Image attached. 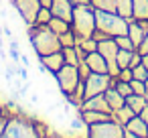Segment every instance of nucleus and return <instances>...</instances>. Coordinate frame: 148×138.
<instances>
[{
  "instance_id": "aec40b11",
  "label": "nucleus",
  "mask_w": 148,
  "mask_h": 138,
  "mask_svg": "<svg viewBox=\"0 0 148 138\" xmlns=\"http://www.w3.org/2000/svg\"><path fill=\"white\" fill-rule=\"evenodd\" d=\"M49 27H51V31H53V33H57V35H63L65 31H69V29H71V23H69V21H65V19L53 16V19L49 21Z\"/></svg>"
},
{
  "instance_id": "1a4fd4ad",
  "label": "nucleus",
  "mask_w": 148,
  "mask_h": 138,
  "mask_svg": "<svg viewBox=\"0 0 148 138\" xmlns=\"http://www.w3.org/2000/svg\"><path fill=\"white\" fill-rule=\"evenodd\" d=\"M148 33V21H136V19H130L128 23V37L132 39V43L136 45V49L140 47V43L144 41Z\"/></svg>"
},
{
  "instance_id": "20e7f679",
  "label": "nucleus",
  "mask_w": 148,
  "mask_h": 138,
  "mask_svg": "<svg viewBox=\"0 0 148 138\" xmlns=\"http://www.w3.org/2000/svg\"><path fill=\"white\" fill-rule=\"evenodd\" d=\"M128 19H124L118 12H106V10H95V29L108 33L110 37L118 35H128Z\"/></svg>"
},
{
  "instance_id": "4468645a",
  "label": "nucleus",
  "mask_w": 148,
  "mask_h": 138,
  "mask_svg": "<svg viewBox=\"0 0 148 138\" xmlns=\"http://www.w3.org/2000/svg\"><path fill=\"white\" fill-rule=\"evenodd\" d=\"M85 110H97V112H106V114H112V108L106 100V93H97L93 97H87L85 104H83Z\"/></svg>"
},
{
  "instance_id": "a19ab883",
  "label": "nucleus",
  "mask_w": 148,
  "mask_h": 138,
  "mask_svg": "<svg viewBox=\"0 0 148 138\" xmlns=\"http://www.w3.org/2000/svg\"><path fill=\"white\" fill-rule=\"evenodd\" d=\"M142 65L148 69V53H144V55H142Z\"/></svg>"
},
{
  "instance_id": "473e14b6",
  "label": "nucleus",
  "mask_w": 148,
  "mask_h": 138,
  "mask_svg": "<svg viewBox=\"0 0 148 138\" xmlns=\"http://www.w3.org/2000/svg\"><path fill=\"white\" fill-rule=\"evenodd\" d=\"M118 77H120L122 81H132V79H134V69H132V67H124V69H120Z\"/></svg>"
},
{
  "instance_id": "9d476101",
  "label": "nucleus",
  "mask_w": 148,
  "mask_h": 138,
  "mask_svg": "<svg viewBox=\"0 0 148 138\" xmlns=\"http://www.w3.org/2000/svg\"><path fill=\"white\" fill-rule=\"evenodd\" d=\"M73 8H75V4L71 2V0H53V2H51V12H53V16L65 19V21H69V23H71V19H73Z\"/></svg>"
},
{
  "instance_id": "c756f323",
  "label": "nucleus",
  "mask_w": 148,
  "mask_h": 138,
  "mask_svg": "<svg viewBox=\"0 0 148 138\" xmlns=\"http://www.w3.org/2000/svg\"><path fill=\"white\" fill-rule=\"evenodd\" d=\"M116 89H118L124 97H128V95H132V93H134V91H132V83H130V81H122V79L118 81Z\"/></svg>"
},
{
  "instance_id": "a211bd4d",
  "label": "nucleus",
  "mask_w": 148,
  "mask_h": 138,
  "mask_svg": "<svg viewBox=\"0 0 148 138\" xmlns=\"http://www.w3.org/2000/svg\"><path fill=\"white\" fill-rule=\"evenodd\" d=\"M132 19L148 21V0H134V4H132Z\"/></svg>"
},
{
  "instance_id": "bb28decb",
  "label": "nucleus",
  "mask_w": 148,
  "mask_h": 138,
  "mask_svg": "<svg viewBox=\"0 0 148 138\" xmlns=\"http://www.w3.org/2000/svg\"><path fill=\"white\" fill-rule=\"evenodd\" d=\"M53 19V12H51V6H41L37 19H35V25H49V21Z\"/></svg>"
},
{
  "instance_id": "2f4dec72",
  "label": "nucleus",
  "mask_w": 148,
  "mask_h": 138,
  "mask_svg": "<svg viewBox=\"0 0 148 138\" xmlns=\"http://www.w3.org/2000/svg\"><path fill=\"white\" fill-rule=\"evenodd\" d=\"M134 77H136V79H140V81H146V79H148V69H146L142 63H140V65H136V67H134Z\"/></svg>"
},
{
  "instance_id": "412c9836",
  "label": "nucleus",
  "mask_w": 148,
  "mask_h": 138,
  "mask_svg": "<svg viewBox=\"0 0 148 138\" xmlns=\"http://www.w3.org/2000/svg\"><path fill=\"white\" fill-rule=\"evenodd\" d=\"M132 4H134V0H116V12L130 21L132 19Z\"/></svg>"
},
{
  "instance_id": "f8f14e48",
  "label": "nucleus",
  "mask_w": 148,
  "mask_h": 138,
  "mask_svg": "<svg viewBox=\"0 0 148 138\" xmlns=\"http://www.w3.org/2000/svg\"><path fill=\"white\" fill-rule=\"evenodd\" d=\"M97 51L106 57V61H108V63H118V61H116V57H118L120 47H118V43H116V39H114V37L99 41V43H97Z\"/></svg>"
},
{
  "instance_id": "7c9ffc66",
  "label": "nucleus",
  "mask_w": 148,
  "mask_h": 138,
  "mask_svg": "<svg viewBox=\"0 0 148 138\" xmlns=\"http://www.w3.org/2000/svg\"><path fill=\"white\" fill-rule=\"evenodd\" d=\"M130 83H132V91H134V93H138V95H146V85H144V81H140V79L134 77Z\"/></svg>"
},
{
  "instance_id": "f704fd0d",
  "label": "nucleus",
  "mask_w": 148,
  "mask_h": 138,
  "mask_svg": "<svg viewBox=\"0 0 148 138\" xmlns=\"http://www.w3.org/2000/svg\"><path fill=\"white\" fill-rule=\"evenodd\" d=\"M77 69H79V77H81L83 81H85V79L89 77V73H91V69H89V65L85 63V59H83V61L77 65Z\"/></svg>"
},
{
  "instance_id": "58836bf2",
  "label": "nucleus",
  "mask_w": 148,
  "mask_h": 138,
  "mask_svg": "<svg viewBox=\"0 0 148 138\" xmlns=\"http://www.w3.org/2000/svg\"><path fill=\"white\" fill-rule=\"evenodd\" d=\"M138 116H140V118H142V120H144V122L148 124V104H146V106H144V108L140 110V114H138Z\"/></svg>"
},
{
  "instance_id": "4be33fe9",
  "label": "nucleus",
  "mask_w": 148,
  "mask_h": 138,
  "mask_svg": "<svg viewBox=\"0 0 148 138\" xmlns=\"http://www.w3.org/2000/svg\"><path fill=\"white\" fill-rule=\"evenodd\" d=\"M63 51V55H65V63L67 65H79L83 59L79 57V53H77V47H63L61 49Z\"/></svg>"
},
{
  "instance_id": "5701e85b",
  "label": "nucleus",
  "mask_w": 148,
  "mask_h": 138,
  "mask_svg": "<svg viewBox=\"0 0 148 138\" xmlns=\"http://www.w3.org/2000/svg\"><path fill=\"white\" fill-rule=\"evenodd\" d=\"M126 104L136 112V114H140V110L146 106V95H138V93H132V95H128L126 97Z\"/></svg>"
},
{
  "instance_id": "72a5a7b5",
  "label": "nucleus",
  "mask_w": 148,
  "mask_h": 138,
  "mask_svg": "<svg viewBox=\"0 0 148 138\" xmlns=\"http://www.w3.org/2000/svg\"><path fill=\"white\" fill-rule=\"evenodd\" d=\"M8 57H10V61H14V63H21V53H18V47L16 45H8Z\"/></svg>"
},
{
  "instance_id": "a878e982",
  "label": "nucleus",
  "mask_w": 148,
  "mask_h": 138,
  "mask_svg": "<svg viewBox=\"0 0 148 138\" xmlns=\"http://www.w3.org/2000/svg\"><path fill=\"white\" fill-rule=\"evenodd\" d=\"M132 55H134V51H128V49H120V51H118V57H116V61H118L120 69H124V67H130Z\"/></svg>"
},
{
  "instance_id": "f3484780",
  "label": "nucleus",
  "mask_w": 148,
  "mask_h": 138,
  "mask_svg": "<svg viewBox=\"0 0 148 138\" xmlns=\"http://www.w3.org/2000/svg\"><path fill=\"white\" fill-rule=\"evenodd\" d=\"M103 93H106V100H108V104H110L112 112H116V110H120L122 106H126V97H124L116 87H108Z\"/></svg>"
},
{
  "instance_id": "f257e3e1",
  "label": "nucleus",
  "mask_w": 148,
  "mask_h": 138,
  "mask_svg": "<svg viewBox=\"0 0 148 138\" xmlns=\"http://www.w3.org/2000/svg\"><path fill=\"white\" fill-rule=\"evenodd\" d=\"M27 37L31 41L33 51L37 53V57L61 51V43H59V35L51 31L49 25H29L27 27Z\"/></svg>"
},
{
  "instance_id": "6ab92c4d",
  "label": "nucleus",
  "mask_w": 148,
  "mask_h": 138,
  "mask_svg": "<svg viewBox=\"0 0 148 138\" xmlns=\"http://www.w3.org/2000/svg\"><path fill=\"white\" fill-rule=\"evenodd\" d=\"M112 116H114V120H116V122H120L122 126H126V124H128V122H130V120L136 116V112H134V110H132V108L126 104V106H122L120 110L112 112Z\"/></svg>"
},
{
  "instance_id": "6e6552de",
  "label": "nucleus",
  "mask_w": 148,
  "mask_h": 138,
  "mask_svg": "<svg viewBox=\"0 0 148 138\" xmlns=\"http://www.w3.org/2000/svg\"><path fill=\"white\" fill-rule=\"evenodd\" d=\"M110 87V73H95L91 71L89 77L85 79V100L93 97L97 93H103Z\"/></svg>"
},
{
  "instance_id": "b1692460",
  "label": "nucleus",
  "mask_w": 148,
  "mask_h": 138,
  "mask_svg": "<svg viewBox=\"0 0 148 138\" xmlns=\"http://www.w3.org/2000/svg\"><path fill=\"white\" fill-rule=\"evenodd\" d=\"M89 4H91L95 10L116 12V0H89Z\"/></svg>"
},
{
  "instance_id": "2eb2a0df",
  "label": "nucleus",
  "mask_w": 148,
  "mask_h": 138,
  "mask_svg": "<svg viewBox=\"0 0 148 138\" xmlns=\"http://www.w3.org/2000/svg\"><path fill=\"white\" fill-rule=\"evenodd\" d=\"M65 100H67V104L73 106L75 110H77V108H83V104H85V81L81 79V81L77 83V87H75Z\"/></svg>"
},
{
  "instance_id": "4c0bfd02",
  "label": "nucleus",
  "mask_w": 148,
  "mask_h": 138,
  "mask_svg": "<svg viewBox=\"0 0 148 138\" xmlns=\"http://www.w3.org/2000/svg\"><path fill=\"white\" fill-rule=\"evenodd\" d=\"M6 124H8V116H0V138H4Z\"/></svg>"
},
{
  "instance_id": "ea45409f",
  "label": "nucleus",
  "mask_w": 148,
  "mask_h": 138,
  "mask_svg": "<svg viewBox=\"0 0 148 138\" xmlns=\"http://www.w3.org/2000/svg\"><path fill=\"white\" fill-rule=\"evenodd\" d=\"M4 35L12 39V31H10V27H8V25H4Z\"/></svg>"
},
{
  "instance_id": "39448f33",
  "label": "nucleus",
  "mask_w": 148,
  "mask_h": 138,
  "mask_svg": "<svg viewBox=\"0 0 148 138\" xmlns=\"http://www.w3.org/2000/svg\"><path fill=\"white\" fill-rule=\"evenodd\" d=\"M87 136L89 138H124V126L116 122L112 116L108 120L87 126Z\"/></svg>"
},
{
  "instance_id": "79ce46f5",
  "label": "nucleus",
  "mask_w": 148,
  "mask_h": 138,
  "mask_svg": "<svg viewBox=\"0 0 148 138\" xmlns=\"http://www.w3.org/2000/svg\"><path fill=\"white\" fill-rule=\"evenodd\" d=\"M71 2L77 6V4H89V0H71Z\"/></svg>"
},
{
  "instance_id": "dca6fc26",
  "label": "nucleus",
  "mask_w": 148,
  "mask_h": 138,
  "mask_svg": "<svg viewBox=\"0 0 148 138\" xmlns=\"http://www.w3.org/2000/svg\"><path fill=\"white\" fill-rule=\"evenodd\" d=\"M124 128H128L136 138H148V124H146L138 114H136V116H134V118H132Z\"/></svg>"
},
{
  "instance_id": "49530a36",
  "label": "nucleus",
  "mask_w": 148,
  "mask_h": 138,
  "mask_svg": "<svg viewBox=\"0 0 148 138\" xmlns=\"http://www.w3.org/2000/svg\"><path fill=\"white\" fill-rule=\"evenodd\" d=\"M0 35H2V29H0Z\"/></svg>"
},
{
  "instance_id": "9b49d317",
  "label": "nucleus",
  "mask_w": 148,
  "mask_h": 138,
  "mask_svg": "<svg viewBox=\"0 0 148 138\" xmlns=\"http://www.w3.org/2000/svg\"><path fill=\"white\" fill-rule=\"evenodd\" d=\"M39 61L47 67V71L49 73H57L63 65H65V55H63V51H55V53H49V55H43V57H39Z\"/></svg>"
},
{
  "instance_id": "a18cd8bd",
  "label": "nucleus",
  "mask_w": 148,
  "mask_h": 138,
  "mask_svg": "<svg viewBox=\"0 0 148 138\" xmlns=\"http://www.w3.org/2000/svg\"><path fill=\"white\" fill-rule=\"evenodd\" d=\"M146 104H148V95H146Z\"/></svg>"
},
{
  "instance_id": "7ed1b4c3",
  "label": "nucleus",
  "mask_w": 148,
  "mask_h": 138,
  "mask_svg": "<svg viewBox=\"0 0 148 138\" xmlns=\"http://www.w3.org/2000/svg\"><path fill=\"white\" fill-rule=\"evenodd\" d=\"M4 138H37L33 116H29L27 112H18L10 116L4 130Z\"/></svg>"
},
{
  "instance_id": "393cba45",
  "label": "nucleus",
  "mask_w": 148,
  "mask_h": 138,
  "mask_svg": "<svg viewBox=\"0 0 148 138\" xmlns=\"http://www.w3.org/2000/svg\"><path fill=\"white\" fill-rule=\"evenodd\" d=\"M59 43H61V47H75L77 45V35L73 33V29H69L63 35H59Z\"/></svg>"
},
{
  "instance_id": "cd10ccee",
  "label": "nucleus",
  "mask_w": 148,
  "mask_h": 138,
  "mask_svg": "<svg viewBox=\"0 0 148 138\" xmlns=\"http://www.w3.org/2000/svg\"><path fill=\"white\" fill-rule=\"evenodd\" d=\"M33 122H35V130H37V138H45V136H51V130H49V126L43 122V120H39V118H35L33 116Z\"/></svg>"
},
{
  "instance_id": "f03ea898",
  "label": "nucleus",
  "mask_w": 148,
  "mask_h": 138,
  "mask_svg": "<svg viewBox=\"0 0 148 138\" xmlns=\"http://www.w3.org/2000/svg\"><path fill=\"white\" fill-rule=\"evenodd\" d=\"M71 29L77 35V39H87L95 31V8L91 4H77L73 8Z\"/></svg>"
},
{
  "instance_id": "0eeeda50",
  "label": "nucleus",
  "mask_w": 148,
  "mask_h": 138,
  "mask_svg": "<svg viewBox=\"0 0 148 138\" xmlns=\"http://www.w3.org/2000/svg\"><path fill=\"white\" fill-rule=\"evenodd\" d=\"M41 0H14L12 8L16 10V14L23 19V23L29 27V25H35V19L41 10Z\"/></svg>"
},
{
  "instance_id": "e433bc0d",
  "label": "nucleus",
  "mask_w": 148,
  "mask_h": 138,
  "mask_svg": "<svg viewBox=\"0 0 148 138\" xmlns=\"http://www.w3.org/2000/svg\"><path fill=\"white\" fill-rule=\"evenodd\" d=\"M136 51H138L140 55H144V53H148V33H146V37H144V41L140 43V47H138Z\"/></svg>"
},
{
  "instance_id": "37998d69",
  "label": "nucleus",
  "mask_w": 148,
  "mask_h": 138,
  "mask_svg": "<svg viewBox=\"0 0 148 138\" xmlns=\"http://www.w3.org/2000/svg\"><path fill=\"white\" fill-rule=\"evenodd\" d=\"M0 116H4V104L0 102Z\"/></svg>"
},
{
  "instance_id": "c85d7f7f",
  "label": "nucleus",
  "mask_w": 148,
  "mask_h": 138,
  "mask_svg": "<svg viewBox=\"0 0 148 138\" xmlns=\"http://www.w3.org/2000/svg\"><path fill=\"white\" fill-rule=\"evenodd\" d=\"M114 39H116V43H118V47H120V49L136 51V45L132 43V39H130L128 35H118V37H114Z\"/></svg>"
},
{
  "instance_id": "c03bdc74",
  "label": "nucleus",
  "mask_w": 148,
  "mask_h": 138,
  "mask_svg": "<svg viewBox=\"0 0 148 138\" xmlns=\"http://www.w3.org/2000/svg\"><path fill=\"white\" fill-rule=\"evenodd\" d=\"M144 85H146V95H148V79L144 81Z\"/></svg>"
},
{
  "instance_id": "423d86ee",
  "label": "nucleus",
  "mask_w": 148,
  "mask_h": 138,
  "mask_svg": "<svg viewBox=\"0 0 148 138\" xmlns=\"http://www.w3.org/2000/svg\"><path fill=\"white\" fill-rule=\"evenodd\" d=\"M55 81H57V87H59V91L63 93V97H67V95L77 87V83L81 81L77 65H67V63H65V65L55 73Z\"/></svg>"
},
{
  "instance_id": "c9c22d12",
  "label": "nucleus",
  "mask_w": 148,
  "mask_h": 138,
  "mask_svg": "<svg viewBox=\"0 0 148 138\" xmlns=\"http://www.w3.org/2000/svg\"><path fill=\"white\" fill-rule=\"evenodd\" d=\"M91 37H93L97 43H99V41H103V39H110V35H108V33H103V31H99V29H95Z\"/></svg>"
},
{
  "instance_id": "ddd939ff",
  "label": "nucleus",
  "mask_w": 148,
  "mask_h": 138,
  "mask_svg": "<svg viewBox=\"0 0 148 138\" xmlns=\"http://www.w3.org/2000/svg\"><path fill=\"white\" fill-rule=\"evenodd\" d=\"M85 63H87L89 69L95 71V73H108V61H106V57H103L99 51L87 53V55H85Z\"/></svg>"
}]
</instances>
